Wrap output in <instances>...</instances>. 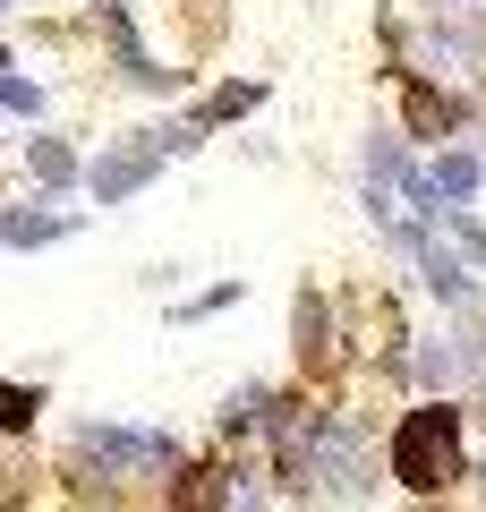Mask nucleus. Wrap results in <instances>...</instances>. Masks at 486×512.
<instances>
[{
  "mask_svg": "<svg viewBox=\"0 0 486 512\" xmlns=\"http://www.w3.org/2000/svg\"><path fill=\"white\" fill-rule=\"evenodd\" d=\"M452 461H461V427H452V410H418V419L401 427V478H410V487H444Z\"/></svg>",
  "mask_w": 486,
  "mask_h": 512,
  "instance_id": "obj_1",
  "label": "nucleus"
}]
</instances>
